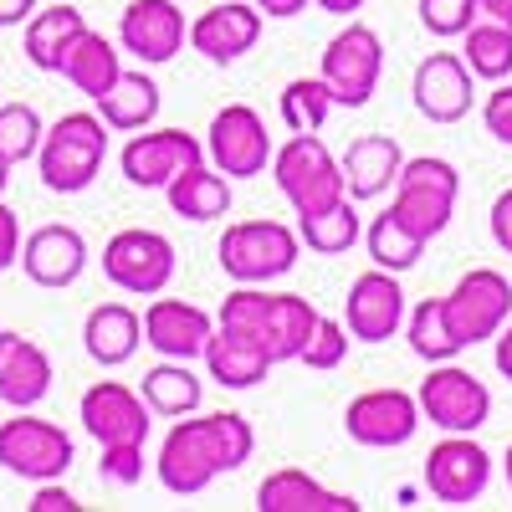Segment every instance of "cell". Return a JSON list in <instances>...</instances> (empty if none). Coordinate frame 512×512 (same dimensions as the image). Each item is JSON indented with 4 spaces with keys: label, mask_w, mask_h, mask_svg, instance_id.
I'll use <instances>...</instances> for the list:
<instances>
[{
    "label": "cell",
    "mask_w": 512,
    "mask_h": 512,
    "mask_svg": "<svg viewBox=\"0 0 512 512\" xmlns=\"http://www.w3.org/2000/svg\"><path fill=\"white\" fill-rule=\"evenodd\" d=\"M185 11L175 0H128L118 21V47L134 52L144 67H164L185 52Z\"/></svg>",
    "instance_id": "2e32d148"
},
{
    "label": "cell",
    "mask_w": 512,
    "mask_h": 512,
    "mask_svg": "<svg viewBox=\"0 0 512 512\" xmlns=\"http://www.w3.org/2000/svg\"><path fill=\"white\" fill-rule=\"evenodd\" d=\"M492 482V456L472 441V436H446L441 446H431L425 456V487L446 507H466L477 502Z\"/></svg>",
    "instance_id": "e0dca14e"
},
{
    "label": "cell",
    "mask_w": 512,
    "mask_h": 512,
    "mask_svg": "<svg viewBox=\"0 0 512 512\" xmlns=\"http://www.w3.org/2000/svg\"><path fill=\"white\" fill-rule=\"evenodd\" d=\"M415 11H420V26L431 31V36H441V41H456L466 26L482 16L477 0H420Z\"/></svg>",
    "instance_id": "f35d334b"
},
{
    "label": "cell",
    "mask_w": 512,
    "mask_h": 512,
    "mask_svg": "<svg viewBox=\"0 0 512 512\" xmlns=\"http://www.w3.org/2000/svg\"><path fill=\"white\" fill-rule=\"evenodd\" d=\"M52 359L36 338L6 333L0 328V405L11 410H36L41 400L52 395Z\"/></svg>",
    "instance_id": "7402d4cb"
},
{
    "label": "cell",
    "mask_w": 512,
    "mask_h": 512,
    "mask_svg": "<svg viewBox=\"0 0 512 512\" xmlns=\"http://www.w3.org/2000/svg\"><path fill=\"white\" fill-rule=\"evenodd\" d=\"M313 328H318V308L308 303V297H297V292H267V333H262V344H267L272 364H287V359L303 354Z\"/></svg>",
    "instance_id": "f546056e"
},
{
    "label": "cell",
    "mask_w": 512,
    "mask_h": 512,
    "mask_svg": "<svg viewBox=\"0 0 512 512\" xmlns=\"http://www.w3.org/2000/svg\"><path fill=\"white\" fill-rule=\"evenodd\" d=\"M344 431L354 446H369V451H395V446H410L415 431H420V405L410 390H364L344 405Z\"/></svg>",
    "instance_id": "7c38bea8"
},
{
    "label": "cell",
    "mask_w": 512,
    "mask_h": 512,
    "mask_svg": "<svg viewBox=\"0 0 512 512\" xmlns=\"http://www.w3.org/2000/svg\"><path fill=\"white\" fill-rule=\"evenodd\" d=\"M31 512H82V502H77V497H72L62 482H36Z\"/></svg>",
    "instance_id": "ee69618b"
},
{
    "label": "cell",
    "mask_w": 512,
    "mask_h": 512,
    "mask_svg": "<svg viewBox=\"0 0 512 512\" xmlns=\"http://www.w3.org/2000/svg\"><path fill=\"white\" fill-rule=\"evenodd\" d=\"M98 451H103L98 472H103L113 487H134V482H144V446L123 441V446H98Z\"/></svg>",
    "instance_id": "60d3db41"
},
{
    "label": "cell",
    "mask_w": 512,
    "mask_h": 512,
    "mask_svg": "<svg viewBox=\"0 0 512 512\" xmlns=\"http://www.w3.org/2000/svg\"><path fill=\"white\" fill-rule=\"evenodd\" d=\"M36 11V0H0V26H26Z\"/></svg>",
    "instance_id": "c3c4849f"
},
{
    "label": "cell",
    "mask_w": 512,
    "mask_h": 512,
    "mask_svg": "<svg viewBox=\"0 0 512 512\" xmlns=\"http://www.w3.org/2000/svg\"><path fill=\"white\" fill-rule=\"evenodd\" d=\"M441 303H446V323L461 338V349H472V344H487L512 318V282L497 267H472Z\"/></svg>",
    "instance_id": "8fae6325"
},
{
    "label": "cell",
    "mask_w": 512,
    "mask_h": 512,
    "mask_svg": "<svg viewBox=\"0 0 512 512\" xmlns=\"http://www.w3.org/2000/svg\"><path fill=\"white\" fill-rule=\"evenodd\" d=\"M185 41L216 67H231L241 62L256 41H262V11L251 6V0H226V6H210L190 21Z\"/></svg>",
    "instance_id": "ac0fdd59"
},
{
    "label": "cell",
    "mask_w": 512,
    "mask_h": 512,
    "mask_svg": "<svg viewBox=\"0 0 512 512\" xmlns=\"http://www.w3.org/2000/svg\"><path fill=\"white\" fill-rule=\"evenodd\" d=\"M205 159V144L195 134H185V128H154V134H139L123 144L118 164H123V180L139 185V190H164L175 175H185L190 164Z\"/></svg>",
    "instance_id": "4fadbf2b"
},
{
    "label": "cell",
    "mask_w": 512,
    "mask_h": 512,
    "mask_svg": "<svg viewBox=\"0 0 512 512\" xmlns=\"http://www.w3.org/2000/svg\"><path fill=\"white\" fill-rule=\"evenodd\" d=\"M297 251H303V241L282 221H236V226H226V236L216 246L221 272L231 282H256V287L287 277L297 267Z\"/></svg>",
    "instance_id": "5b68a950"
},
{
    "label": "cell",
    "mask_w": 512,
    "mask_h": 512,
    "mask_svg": "<svg viewBox=\"0 0 512 512\" xmlns=\"http://www.w3.org/2000/svg\"><path fill=\"white\" fill-rule=\"evenodd\" d=\"M164 195H169V210L185 216V221H195V226L200 221H221L231 210V180L221 175V169H205V159L169 180Z\"/></svg>",
    "instance_id": "83f0119b"
},
{
    "label": "cell",
    "mask_w": 512,
    "mask_h": 512,
    "mask_svg": "<svg viewBox=\"0 0 512 512\" xmlns=\"http://www.w3.org/2000/svg\"><path fill=\"white\" fill-rule=\"evenodd\" d=\"M502 466H507V487H512V446H507V461Z\"/></svg>",
    "instance_id": "f5cc1de1"
},
{
    "label": "cell",
    "mask_w": 512,
    "mask_h": 512,
    "mask_svg": "<svg viewBox=\"0 0 512 512\" xmlns=\"http://www.w3.org/2000/svg\"><path fill=\"white\" fill-rule=\"evenodd\" d=\"M477 6H482V16H487V21L512 26V0H477Z\"/></svg>",
    "instance_id": "f907efd6"
},
{
    "label": "cell",
    "mask_w": 512,
    "mask_h": 512,
    "mask_svg": "<svg viewBox=\"0 0 512 512\" xmlns=\"http://www.w3.org/2000/svg\"><path fill=\"white\" fill-rule=\"evenodd\" d=\"M415 405H420V420L441 425L446 436H477L492 420V390L472 369H461L456 359L431 364V374L415 390Z\"/></svg>",
    "instance_id": "8992f818"
},
{
    "label": "cell",
    "mask_w": 512,
    "mask_h": 512,
    "mask_svg": "<svg viewBox=\"0 0 512 512\" xmlns=\"http://www.w3.org/2000/svg\"><path fill=\"white\" fill-rule=\"evenodd\" d=\"M144 405H149V415H159V420H180V415H195L200 410V395H205V384H200V374L185 364V359H164V364H154L149 374H144Z\"/></svg>",
    "instance_id": "1f68e13d"
},
{
    "label": "cell",
    "mask_w": 512,
    "mask_h": 512,
    "mask_svg": "<svg viewBox=\"0 0 512 512\" xmlns=\"http://www.w3.org/2000/svg\"><path fill=\"white\" fill-rule=\"evenodd\" d=\"M210 328H216V318H210L205 308L185 303V297H159L144 308V344L164 359H200L205 354V338Z\"/></svg>",
    "instance_id": "ffe728a7"
},
{
    "label": "cell",
    "mask_w": 512,
    "mask_h": 512,
    "mask_svg": "<svg viewBox=\"0 0 512 512\" xmlns=\"http://www.w3.org/2000/svg\"><path fill=\"white\" fill-rule=\"evenodd\" d=\"M405 323V287H400V272H364L354 277L349 297H344V328L349 338L359 344H384V338H395Z\"/></svg>",
    "instance_id": "9a60e30c"
},
{
    "label": "cell",
    "mask_w": 512,
    "mask_h": 512,
    "mask_svg": "<svg viewBox=\"0 0 512 512\" xmlns=\"http://www.w3.org/2000/svg\"><path fill=\"white\" fill-rule=\"evenodd\" d=\"M205 369H210V379L221 384V390H256L267 374H272V354L262 349V344H251L246 333H231V328H210V338H205Z\"/></svg>",
    "instance_id": "d4e9b609"
},
{
    "label": "cell",
    "mask_w": 512,
    "mask_h": 512,
    "mask_svg": "<svg viewBox=\"0 0 512 512\" xmlns=\"http://www.w3.org/2000/svg\"><path fill=\"white\" fill-rule=\"evenodd\" d=\"M400 164H405V149L390 134H359L349 144V154L338 159V169H344V195L349 200H379L395 185Z\"/></svg>",
    "instance_id": "603a6c76"
},
{
    "label": "cell",
    "mask_w": 512,
    "mask_h": 512,
    "mask_svg": "<svg viewBox=\"0 0 512 512\" xmlns=\"http://www.w3.org/2000/svg\"><path fill=\"white\" fill-rule=\"evenodd\" d=\"M41 134H47V123H41V113L31 103H6L0 108V159H6L11 169L36 159Z\"/></svg>",
    "instance_id": "74e56055"
},
{
    "label": "cell",
    "mask_w": 512,
    "mask_h": 512,
    "mask_svg": "<svg viewBox=\"0 0 512 512\" xmlns=\"http://www.w3.org/2000/svg\"><path fill=\"white\" fill-rule=\"evenodd\" d=\"M461 41H466L461 62H466L472 77H482V82H507L512 77V26L477 16L472 26L461 31Z\"/></svg>",
    "instance_id": "d6a6232c"
},
{
    "label": "cell",
    "mask_w": 512,
    "mask_h": 512,
    "mask_svg": "<svg viewBox=\"0 0 512 512\" xmlns=\"http://www.w3.org/2000/svg\"><path fill=\"white\" fill-rule=\"evenodd\" d=\"M262 16H272V21H287V16H297V11H308L313 0H251Z\"/></svg>",
    "instance_id": "7dc6e473"
},
{
    "label": "cell",
    "mask_w": 512,
    "mask_h": 512,
    "mask_svg": "<svg viewBox=\"0 0 512 512\" xmlns=\"http://www.w3.org/2000/svg\"><path fill=\"white\" fill-rule=\"evenodd\" d=\"M72 436L62 425L41 420L31 410H16V420H0V466L11 477H26V482H62L72 472Z\"/></svg>",
    "instance_id": "52a82bcc"
},
{
    "label": "cell",
    "mask_w": 512,
    "mask_h": 512,
    "mask_svg": "<svg viewBox=\"0 0 512 512\" xmlns=\"http://www.w3.org/2000/svg\"><path fill=\"white\" fill-rule=\"evenodd\" d=\"M67 82H72V88L82 93V98H103L108 88H113V82H118V72H123V52L113 47V41L103 36V31H82L77 41H72V47H67V57H62V67H57Z\"/></svg>",
    "instance_id": "4316f807"
},
{
    "label": "cell",
    "mask_w": 512,
    "mask_h": 512,
    "mask_svg": "<svg viewBox=\"0 0 512 512\" xmlns=\"http://www.w3.org/2000/svg\"><path fill=\"white\" fill-rule=\"evenodd\" d=\"M108 159V123L98 113H62L36 144V175L52 195H82Z\"/></svg>",
    "instance_id": "7a4b0ae2"
},
{
    "label": "cell",
    "mask_w": 512,
    "mask_h": 512,
    "mask_svg": "<svg viewBox=\"0 0 512 512\" xmlns=\"http://www.w3.org/2000/svg\"><path fill=\"white\" fill-rule=\"evenodd\" d=\"M379 72H384V41L374 26L349 21L328 47H323V82L338 108H364L379 88Z\"/></svg>",
    "instance_id": "ba28073f"
},
{
    "label": "cell",
    "mask_w": 512,
    "mask_h": 512,
    "mask_svg": "<svg viewBox=\"0 0 512 512\" xmlns=\"http://www.w3.org/2000/svg\"><path fill=\"white\" fill-rule=\"evenodd\" d=\"M256 451V431L251 420L236 410H216V415H195V420H175V431L159 446V487L175 497H200L216 477L241 472Z\"/></svg>",
    "instance_id": "6da1fadb"
},
{
    "label": "cell",
    "mask_w": 512,
    "mask_h": 512,
    "mask_svg": "<svg viewBox=\"0 0 512 512\" xmlns=\"http://www.w3.org/2000/svg\"><path fill=\"white\" fill-rule=\"evenodd\" d=\"M492 241L512 256V190H502V195L492 200Z\"/></svg>",
    "instance_id": "f6af8a7d"
},
{
    "label": "cell",
    "mask_w": 512,
    "mask_h": 512,
    "mask_svg": "<svg viewBox=\"0 0 512 512\" xmlns=\"http://www.w3.org/2000/svg\"><path fill=\"white\" fill-rule=\"evenodd\" d=\"M400 328H405V338H410V354L425 359V364H446V359L461 354V338H456L451 323H446V303H441V297H425V303H415Z\"/></svg>",
    "instance_id": "836d02e7"
},
{
    "label": "cell",
    "mask_w": 512,
    "mask_h": 512,
    "mask_svg": "<svg viewBox=\"0 0 512 512\" xmlns=\"http://www.w3.org/2000/svg\"><path fill=\"white\" fill-rule=\"evenodd\" d=\"M21 262V216L0 200V272H11Z\"/></svg>",
    "instance_id": "7bdbcfd3"
},
{
    "label": "cell",
    "mask_w": 512,
    "mask_h": 512,
    "mask_svg": "<svg viewBox=\"0 0 512 512\" xmlns=\"http://www.w3.org/2000/svg\"><path fill=\"white\" fill-rule=\"evenodd\" d=\"M318 11H328V16H354V11H364L369 0H313Z\"/></svg>",
    "instance_id": "681fc988"
},
{
    "label": "cell",
    "mask_w": 512,
    "mask_h": 512,
    "mask_svg": "<svg viewBox=\"0 0 512 512\" xmlns=\"http://www.w3.org/2000/svg\"><path fill=\"white\" fill-rule=\"evenodd\" d=\"M77 420L98 446H123L134 441L144 446L149 441V405L139 390H128L118 379H98L82 390V405H77Z\"/></svg>",
    "instance_id": "5bb4252c"
},
{
    "label": "cell",
    "mask_w": 512,
    "mask_h": 512,
    "mask_svg": "<svg viewBox=\"0 0 512 512\" xmlns=\"http://www.w3.org/2000/svg\"><path fill=\"white\" fill-rule=\"evenodd\" d=\"M6 185H11V164L0 159V195H6Z\"/></svg>",
    "instance_id": "816d5d0a"
},
{
    "label": "cell",
    "mask_w": 512,
    "mask_h": 512,
    "mask_svg": "<svg viewBox=\"0 0 512 512\" xmlns=\"http://www.w3.org/2000/svg\"><path fill=\"white\" fill-rule=\"evenodd\" d=\"M492 344H497V349H492V359H497V374H502V379H512V318H507V323L492 333Z\"/></svg>",
    "instance_id": "bcb514c9"
},
{
    "label": "cell",
    "mask_w": 512,
    "mask_h": 512,
    "mask_svg": "<svg viewBox=\"0 0 512 512\" xmlns=\"http://www.w3.org/2000/svg\"><path fill=\"white\" fill-rule=\"evenodd\" d=\"M395 200H390V216L405 221L420 241H436L451 216H456V195H461V175H456V164L451 159H431V154H420V159H405L400 164V175H395Z\"/></svg>",
    "instance_id": "3957f363"
},
{
    "label": "cell",
    "mask_w": 512,
    "mask_h": 512,
    "mask_svg": "<svg viewBox=\"0 0 512 512\" xmlns=\"http://www.w3.org/2000/svg\"><path fill=\"white\" fill-rule=\"evenodd\" d=\"M410 98H415V113L431 118V123H461L472 113V72L456 52H431L415 77H410Z\"/></svg>",
    "instance_id": "d6986e66"
},
{
    "label": "cell",
    "mask_w": 512,
    "mask_h": 512,
    "mask_svg": "<svg viewBox=\"0 0 512 512\" xmlns=\"http://www.w3.org/2000/svg\"><path fill=\"white\" fill-rule=\"evenodd\" d=\"M159 82L149 72H118V82L98 98V118L108 128H118V134H139V128H149L159 118Z\"/></svg>",
    "instance_id": "f1b7e54d"
},
{
    "label": "cell",
    "mask_w": 512,
    "mask_h": 512,
    "mask_svg": "<svg viewBox=\"0 0 512 512\" xmlns=\"http://www.w3.org/2000/svg\"><path fill=\"white\" fill-rule=\"evenodd\" d=\"M88 31V21H82L77 6H52V11H31L26 21V36H21V47H26V62L41 67V72H57L67 47Z\"/></svg>",
    "instance_id": "4dcf8cb0"
},
{
    "label": "cell",
    "mask_w": 512,
    "mask_h": 512,
    "mask_svg": "<svg viewBox=\"0 0 512 512\" xmlns=\"http://www.w3.org/2000/svg\"><path fill=\"white\" fill-rule=\"evenodd\" d=\"M272 149L277 144L267 134V118L256 113L251 103H226L216 118H210L205 154H210V164H216L226 180H256V175H267Z\"/></svg>",
    "instance_id": "30bf717a"
},
{
    "label": "cell",
    "mask_w": 512,
    "mask_h": 512,
    "mask_svg": "<svg viewBox=\"0 0 512 512\" xmlns=\"http://www.w3.org/2000/svg\"><path fill=\"white\" fill-rule=\"evenodd\" d=\"M359 236H364V246H369V256H374V267H384V272H410L420 256H425V246H431V241H420L405 221H395L390 210H384V216H374L369 231H359Z\"/></svg>",
    "instance_id": "d590c367"
},
{
    "label": "cell",
    "mask_w": 512,
    "mask_h": 512,
    "mask_svg": "<svg viewBox=\"0 0 512 512\" xmlns=\"http://www.w3.org/2000/svg\"><path fill=\"white\" fill-rule=\"evenodd\" d=\"M297 359H303L308 369H323V374L338 369V364L349 359V328L338 323V318H323L318 313V328H313V338L303 344V354H297Z\"/></svg>",
    "instance_id": "ab89813d"
},
{
    "label": "cell",
    "mask_w": 512,
    "mask_h": 512,
    "mask_svg": "<svg viewBox=\"0 0 512 512\" xmlns=\"http://www.w3.org/2000/svg\"><path fill=\"white\" fill-rule=\"evenodd\" d=\"M482 118H487V134H492L497 144H507V149H512V82H502V88L487 98Z\"/></svg>",
    "instance_id": "b9f144b4"
},
{
    "label": "cell",
    "mask_w": 512,
    "mask_h": 512,
    "mask_svg": "<svg viewBox=\"0 0 512 512\" xmlns=\"http://www.w3.org/2000/svg\"><path fill=\"white\" fill-rule=\"evenodd\" d=\"M267 169L297 216H318V210L344 200V169L318 134H292L282 149H272Z\"/></svg>",
    "instance_id": "277c9868"
},
{
    "label": "cell",
    "mask_w": 512,
    "mask_h": 512,
    "mask_svg": "<svg viewBox=\"0 0 512 512\" xmlns=\"http://www.w3.org/2000/svg\"><path fill=\"white\" fill-rule=\"evenodd\" d=\"M144 344V318L128 308V303H98L88 313V323H82V349H88L93 364L103 369H118L139 354Z\"/></svg>",
    "instance_id": "484cf974"
},
{
    "label": "cell",
    "mask_w": 512,
    "mask_h": 512,
    "mask_svg": "<svg viewBox=\"0 0 512 512\" xmlns=\"http://www.w3.org/2000/svg\"><path fill=\"white\" fill-rule=\"evenodd\" d=\"M21 272L36 287L62 292L88 272V241H82L77 226H41L21 241Z\"/></svg>",
    "instance_id": "44dd1931"
},
{
    "label": "cell",
    "mask_w": 512,
    "mask_h": 512,
    "mask_svg": "<svg viewBox=\"0 0 512 512\" xmlns=\"http://www.w3.org/2000/svg\"><path fill=\"white\" fill-rule=\"evenodd\" d=\"M103 277L128 297H154L175 282V241L164 231L128 226L103 246Z\"/></svg>",
    "instance_id": "9c48e42d"
},
{
    "label": "cell",
    "mask_w": 512,
    "mask_h": 512,
    "mask_svg": "<svg viewBox=\"0 0 512 512\" xmlns=\"http://www.w3.org/2000/svg\"><path fill=\"white\" fill-rule=\"evenodd\" d=\"M256 512H359V502L349 492L323 487L303 466H282L256 487Z\"/></svg>",
    "instance_id": "cb8c5ba5"
},
{
    "label": "cell",
    "mask_w": 512,
    "mask_h": 512,
    "mask_svg": "<svg viewBox=\"0 0 512 512\" xmlns=\"http://www.w3.org/2000/svg\"><path fill=\"white\" fill-rule=\"evenodd\" d=\"M333 108L338 103H333L323 77H292L282 88V123H287V134H323V123H328Z\"/></svg>",
    "instance_id": "8d00e7d4"
},
{
    "label": "cell",
    "mask_w": 512,
    "mask_h": 512,
    "mask_svg": "<svg viewBox=\"0 0 512 512\" xmlns=\"http://www.w3.org/2000/svg\"><path fill=\"white\" fill-rule=\"evenodd\" d=\"M359 231H364V221H359V210H354L349 195L338 205H328V210H318V216H297V241H303L308 251H318V256L354 251Z\"/></svg>",
    "instance_id": "e575fe53"
}]
</instances>
